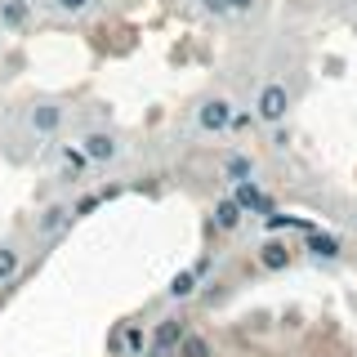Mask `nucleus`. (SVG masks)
I'll return each instance as SVG.
<instances>
[{
    "mask_svg": "<svg viewBox=\"0 0 357 357\" xmlns=\"http://www.w3.org/2000/svg\"><path fill=\"white\" fill-rule=\"evenodd\" d=\"M286 112H290V89L282 81H264L259 94H255V121H264V126H286Z\"/></svg>",
    "mask_w": 357,
    "mask_h": 357,
    "instance_id": "nucleus-1",
    "label": "nucleus"
},
{
    "mask_svg": "<svg viewBox=\"0 0 357 357\" xmlns=\"http://www.w3.org/2000/svg\"><path fill=\"white\" fill-rule=\"evenodd\" d=\"M183 331H188L183 317H161L152 326V335H148V349H143V357H174L178 335H183Z\"/></svg>",
    "mask_w": 357,
    "mask_h": 357,
    "instance_id": "nucleus-2",
    "label": "nucleus"
},
{
    "mask_svg": "<svg viewBox=\"0 0 357 357\" xmlns=\"http://www.w3.org/2000/svg\"><path fill=\"white\" fill-rule=\"evenodd\" d=\"M232 98H223V94H215V98H206V103L197 107V130L201 134H223L232 126Z\"/></svg>",
    "mask_w": 357,
    "mask_h": 357,
    "instance_id": "nucleus-3",
    "label": "nucleus"
},
{
    "mask_svg": "<svg viewBox=\"0 0 357 357\" xmlns=\"http://www.w3.org/2000/svg\"><path fill=\"white\" fill-rule=\"evenodd\" d=\"M232 201H237V206L245 210V215H273V197L264 192L259 188V178H241V183H232V192H228Z\"/></svg>",
    "mask_w": 357,
    "mask_h": 357,
    "instance_id": "nucleus-4",
    "label": "nucleus"
},
{
    "mask_svg": "<svg viewBox=\"0 0 357 357\" xmlns=\"http://www.w3.org/2000/svg\"><path fill=\"white\" fill-rule=\"evenodd\" d=\"M81 152H85L89 165H107V161L121 156V143H116V134H107V130H89L81 139Z\"/></svg>",
    "mask_w": 357,
    "mask_h": 357,
    "instance_id": "nucleus-5",
    "label": "nucleus"
},
{
    "mask_svg": "<svg viewBox=\"0 0 357 357\" xmlns=\"http://www.w3.org/2000/svg\"><path fill=\"white\" fill-rule=\"evenodd\" d=\"M63 121H67V112L59 103H31V112H27V126L36 134H59Z\"/></svg>",
    "mask_w": 357,
    "mask_h": 357,
    "instance_id": "nucleus-6",
    "label": "nucleus"
},
{
    "mask_svg": "<svg viewBox=\"0 0 357 357\" xmlns=\"http://www.w3.org/2000/svg\"><path fill=\"white\" fill-rule=\"evenodd\" d=\"M148 349V331L139 326V321H126L116 335H112V353H126V357H143Z\"/></svg>",
    "mask_w": 357,
    "mask_h": 357,
    "instance_id": "nucleus-7",
    "label": "nucleus"
},
{
    "mask_svg": "<svg viewBox=\"0 0 357 357\" xmlns=\"http://www.w3.org/2000/svg\"><path fill=\"white\" fill-rule=\"evenodd\" d=\"M304 250H308V259H317V264H340V237H331V232H317V228H308V241H304Z\"/></svg>",
    "mask_w": 357,
    "mask_h": 357,
    "instance_id": "nucleus-8",
    "label": "nucleus"
},
{
    "mask_svg": "<svg viewBox=\"0 0 357 357\" xmlns=\"http://www.w3.org/2000/svg\"><path fill=\"white\" fill-rule=\"evenodd\" d=\"M210 219H215V232H237L241 219H245V210H241L232 197H219V201H215V215H210Z\"/></svg>",
    "mask_w": 357,
    "mask_h": 357,
    "instance_id": "nucleus-9",
    "label": "nucleus"
},
{
    "mask_svg": "<svg viewBox=\"0 0 357 357\" xmlns=\"http://www.w3.org/2000/svg\"><path fill=\"white\" fill-rule=\"evenodd\" d=\"M290 259H295V250H290L286 241H277V237L259 245V264L268 268V273H282V268H290Z\"/></svg>",
    "mask_w": 357,
    "mask_h": 357,
    "instance_id": "nucleus-10",
    "label": "nucleus"
},
{
    "mask_svg": "<svg viewBox=\"0 0 357 357\" xmlns=\"http://www.w3.org/2000/svg\"><path fill=\"white\" fill-rule=\"evenodd\" d=\"M197 286H201L197 268H178V273L170 277V286H165V295H170V299H178V304H183V299H192V295H197Z\"/></svg>",
    "mask_w": 357,
    "mask_h": 357,
    "instance_id": "nucleus-11",
    "label": "nucleus"
},
{
    "mask_svg": "<svg viewBox=\"0 0 357 357\" xmlns=\"http://www.w3.org/2000/svg\"><path fill=\"white\" fill-rule=\"evenodd\" d=\"M0 22H5L9 31H22L31 22V5L27 0H0Z\"/></svg>",
    "mask_w": 357,
    "mask_h": 357,
    "instance_id": "nucleus-12",
    "label": "nucleus"
},
{
    "mask_svg": "<svg viewBox=\"0 0 357 357\" xmlns=\"http://www.w3.org/2000/svg\"><path fill=\"white\" fill-rule=\"evenodd\" d=\"M67 223H72V210H67V206H50V210H40L36 232H40V237H54V232H63Z\"/></svg>",
    "mask_w": 357,
    "mask_h": 357,
    "instance_id": "nucleus-13",
    "label": "nucleus"
},
{
    "mask_svg": "<svg viewBox=\"0 0 357 357\" xmlns=\"http://www.w3.org/2000/svg\"><path fill=\"white\" fill-rule=\"evenodd\" d=\"M174 357H215V349H210V340H206V335L183 331V335H178V349H174Z\"/></svg>",
    "mask_w": 357,
    "mask_h": 357,
    "instance_id": "nucleus-14",
    "label": "nucleus"
},
{
    "mask_svg": "<svg viewBox=\"0 0 357 357\" xmlns=\"http://www.w3.org/2000/svg\"><path fill=\"white\" fill-rule=\"evenodd\" d=\"M223 178L228 183H241V178H255V161L245 152H232V156H223Z\"/></svg>",
    "mask_w": 357,
    "mask_h": 357,
    "instance_id": "nucleus-15",
    "label": "nucleus"
},
{
    "mask_svg": "<svg viewBox=\"0 0 357 357\" xmlns=\"http://www.w3.org/2000/svg\"><path fill=\"white\" fill-rule=\"evenodd\" d=\"M18 268H22V255L14 250V245H0V282H9Z\"/></svg>",
    "mask_w": 357,
    "mask_h": 357,
    "instance_id": "nucleus-16",
    "label": "nucleus"
},
{
    "mask_svg": "<svg viewBox=\"0 0 357 357\" xmlns=\"http://www.w3.org/2000/svg\"><path fill=\"white\" fill-rule=\"evenodd\" d=\"M98 206H103V197H94V192H89V197H81V201L72 206V219H85V215H94Z\"/></svg>",
    "mask_w": 357,
    "mask_h": 357,
    "instance_id": "nucleus-17",
    "label": "nucleus"
},
{
    "mask_svg": "<svg viewBox=\"0 0 357 357\" xmlns=\"http://www.w3.org/2000/svg\"><path fill=\"white\" fill-rule=\"evenodd\" d=\"M63 161H67V170H72V174H81V170H85V165H89L81 148H67V152H63Z\"/></svg>",
    "mask_w": 357,
    "mask_h": 357,
    "instance_id": "nucleus-18",
    "label": "nucleus"
},
{
    "mask_svg": "<svg viewBox=\"0 0 357 357\" xmlns=\"http://www.w3.org/2000/svg\"><path fill=\"white\" fill-rule=\"evenodd\" d=\"M54 9H59V14H85L89 0H54Z\"/></svg>",
    "mask_w": 357,
    "mask_h": 357,
    "instance_id": "nucleus-19",
    "label": "nucleus"
},
{
    "mask_svg": "<svg viewBox=\"0 0 357 357\" xmlns=\"http://www.w3.org/2000/svg\"><path fill=\"white\" fill-rule=\"evenodd\" d=\"M201 9H206V14H215V18L232 14V5H228V0H201Z\"/></svg>",
    "mask_w": 357,
    "mask_h": 357,
    "instance_id": "nucleus-20",
    "label": "nucleus"
},
{
    "mask_svg": "<svg viewBox=\"0 0 357 357\" xmlns=\"http://www.w3.org/2000/svg\"><path fill=\"white\" fill-rule=\"evenodd\" d=\"M228 5H232V14H250L255 0H228Z\"/></svg>",
    "mask_w": 357,
    "mask_h": 357,
    "instance_id": "nucleus-21",
    "label": "nucleus"
}]
</instances>
